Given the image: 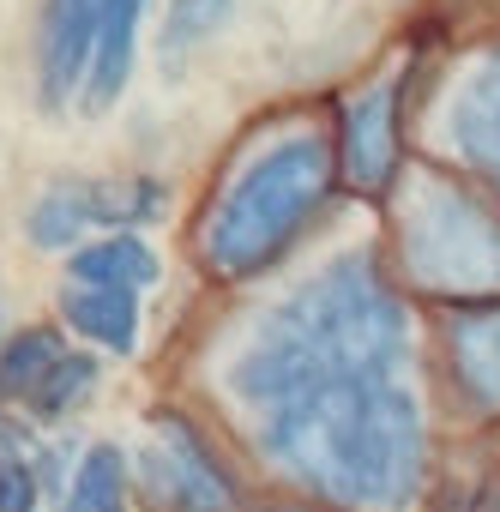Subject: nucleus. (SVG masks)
<instances>
[{
	"mask_svg": "<svg viewBox=\"0 0 500 512\" xmlns=\"http://www.w3.org/2000/svg\"><path fill=\"white\" fill-rule=\"evenodd\" d=\"M97 13H103V0H37V97H43V109H73V97H85Z\"/></svg>",
	"mask_w": 500,
	"mask_h": 512,
	"instance_id": "obj_7",
	"label": "nucleus"
},
{
	"mask_svg": "<svg viewBox=\"0 0 500 512\" xmlns=\"http://www.w3.org/2000/svg\"><path fill=\"white\" fill-rule=\"evenodd\" d=\"M398 109H404V79H398V73H386L380 85H368L362 97L344 103L338 175H344L356 193H368V199H380V193L404 175V163H398Z\"/></svg>",
	"mask_w": 500,
	"mask_h": 512,
	"instance_id": "obj_6",
	"label": "nucleus"
},
{
	"mask_svg": "<svg viewBox=\"0 0 500 512\" xmlns=\"http://www.w3.org/2000/svg\"><path fill=\"white\" fill-rule=\"evenodd\" d=\"M91 229H103V181L91 175H61L25 205V241L43 253H79Z\"/></svg>",
	"mask_w": 500,
	"mask_h": 512,
	"instance_id": "obj_10",
	"label": "nucleus"
},
{
	"mask_svg": "<svg viewBox=\"0 0 500 512\" xmlns=\"http://www.w3.org/2000/svg\"><path fill=\"white\" fill-rule=\"evenodd\" d=\"M61 314L103 356H133L139 350V296H127V290H79V284H67Z\"/></svg>",
	"mask_w": 500,
	"mask_h": 512,
	"instance_id": "obj_13",
	"label": "nucleus"
},
{
	"mask_svg": "<svg viewBox=\"0 0 500 512\" xmlns=\"http://www.w3.org/2000/svg\"><path fill=\"white\" fill-rule=\"evenodd\" d=\"M446 350H452V380L476 404V416H500V296L452 308Z\"/></svg>",
	"mask_w": 500,
	"mask_h": 512,
	"instance_id": "obj_9",
	"label": "nucleus"
},
{
	"mask_svg": "<svg viewBox=\"0 0 500 512\" xmlns=\"http://www.w3.org/2000/svg\"><path fill=\"white\" fill-rule=\"evenodd\" d=\"M145 7H151V0H103V13H97V43H91V73H85V97H79L91 115L115 109V97L127 91L133 61H139Z\"/></svg>",
	"mask_w": 500,
	"mask_h": 512,
	"instance_id": "obj_11",
	"label": "nucleus"
},
{
	"mask_svg": "<svg viewBox=\"0 0 500 512\" xmlns=\"http://www.w3.org/2000/svg\"><path fill=\"white\" fill-rule=\"evenodd\" d=\"M157 272H163L157 253L139 235H97L67 260V284H79V290H127V296H139L145 284H157Z\"/></svg>",
	"mask_w": 500,
	"mask_h": 512,
	"instance_id": "obj_12",
	"label": "nucleus"
},
{
	"mask_svg": "<svg viewBox=\"0 0 500 512\" xmlns=\"http://www.w3.org/2000/svg\"><path fill=\"white\" fill-rule=\"evenodd\" d=\"M410 320L398 284L374 253H338L308 284H296L229 356V398L247 422L290 404L308 386L356 380V374H404Z\"/></svg>",
	"mask_w": 500,
	"mask_h": 512,
	"instance_id": "obj_2",
	"label": "nucleus"
},
{
	"mask_svg": "<svg viewBox=\"0 0 500 512\" xmlns=\"http://www.w3.org/2000/svg\"><path fill=\"white\" fill-rule=\"evenodd\" d=\"M332 175H338V145L320 127H290L272 145H260L205 211L199 229L205 272L223 284L272 272L290 253V241L308 229V217L326 205Z\"/></svg>",
	"mask_w": 500,
	"mask_h": 512,
	"instance_id": "obj_3",
	"label": "nucleus"
},
{
	"mask_svg": "<svg viewBox=\"0 0 500 512\" xmlns=\"http://www.w3.org/2000/svg\"><path fill=\"white\" fill-rule=\"evenodd\" d=\"M247 428L290 482L344 512H404L428 482V416L404 374L308 386Z\"/></svg>",
	"mask_w": 500,
	"mask_h": 512,
	"instance_id": "obj_1",
	"label": "nucleus"
},
{
	"mask_svg": "<svg viewBox=\"0 0 500 512\" xmlns=\"http://www.w3.org/2000/svg\"><path fill=\"white\" fill-rule=\"evenodd\" d=\"M235 13V0H169V13H163V31H157V49L163 61H181L193 55L199 43H211Z\"/></svg>",
	"mask_w": 500,
	"mask_h": 512,
	"instance_id": "obj_15",
	"label": "nucleus"
},
{
	"mask_svg": "<svg viewBox=\"0 0 500 512\" xmlns=\"http://www.w3.org/2000/svg\"><path fill=\"white\" fill-rule=\"evenodd\" d=\"M127 494H133V458L115 440H97L73 464L61 488V512H127Z\"/></svg>",
	"mask_w": 500,
	"mask_h": 512,
	"instance_id": "obj_14",
	"label": "nucleus"
},
{
	"mask_svg": "<svg viewBox=\"0 0 500 512\" xmlns=\"http://www.w3.org/2000/svg\"><path fill=\"white\" fill-rule=\"evenodd\" d=\"M488 512H500V500H494V506H488Z\"/></svg>",
	"mask_w": 500,
	"mask_h": 512,
	"instance_id": "obj_17",
	"label": "nucleus"
},
{
	"mask_svg": "<svg viewBox=\"0 0 500 512\" xmlns=\"http://www.w3.org/2000/svg\"><path fill=\"white\" fill-rule=\"evenodd\" d=\"M284 512H326V506H284Z\"/></svg>",
	"mask_w": 500,
	"mask_h": 512,
	"instance_id": "obj_16",
	"label": "nucleus"
},
{
	"mask_svg": "<svg viewBox=\"0 0 500 512\" xmlns=\"http://www.w3.org/2000/svg\"><path fill=\"white\" fill-rule=\"evenodd\" d=\"M0 344H7V332H0Z\"/></svg>",
	"mask_w": 500,
	"mask_h": 512,
	"instance_id": "obj_18",
	"label": "nucleus"
},
{
	"mask_svg": "<svg viewBox=\"0 0 500 512\" xmlns=\"http://www.w3.org/2000/svg\"><path fill=\"white\" fill-rule=\"evenodd\" d=\"M440 133H446V151H452L458 163H470V169L500 193V49L476 55V61L458 73V85H452V97H446Z\"/></svg>",
	"mask_w": 500,
	"mask_h": 512,
	"instance_id": "obj_8",
	"label": "nucleus"
},
{
	"mask_svg": "<svg viewBox=\"0 0 500 512\" xmlns=\"http://www.w3.org/2000/svg\"><path fill=\"white\" fill-rule=\"evenodd\" d=\"M133 470H139V488H145V500L157 512H241L235 476L205 446V434L187 416H175V410L145 422Z\"/></svg>",
	"mask_w": 500,
	"mask_h": 512,
	"instance_id": "obj_5",
	"label": "nucleus"
},
{
	"mask_svg": "<svg viewBox=\"0 0 500 512\" xmlns=\"http://www.w3.org/2000/svg\"><path fill=\"white\" fill-rule=\"evenodd\" d=\"M398 260L404 278L428 296L494 302L500 296V211L476 199L446 169L416 163L398 181Z\"/></svg>",
	"mask_w": 500,
	"mask_h": 512,
	"instance_id": "obj_4",
	"label": "nucleus"
}]
</instances>
